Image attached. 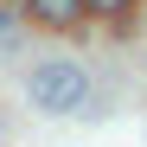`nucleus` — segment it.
Segmentation results:
<instances>
[{
  "label": "nucleus",
  "mask_w": 147,
  "mask_h": 147,
  "mask_svg": "<svg viewBox=\"0 0 147 147\" xmlns=\"http://www.w3.org/2000/svg\"><path fill=\"white\" fill-rule=\"evenodd\" d=\"M26 102L38 115H77L90 109V70L77 58H38L26 77Z\"/></svg>",
  "instance_id": "nucleus-1"
},
{
  "label": "nucleus",
  "mask_w": 147,
  "mask_h": 147,
  "mask_svg": "<svg viewBox=\"0 0 147 147\" xmlns=\"http://www.w3.org/2000/svg\"><path fill=\"white\" fill-rule=\"evenodd\" d=\"M38 32H83V0H19Z\"/></svg>",
  "instance_id": "nucleus-2"
},
{
  "label": "nucleus",
  "mask_w": 147,
  "mask_h": 147,
  "mask_svg": "<svg viewBox=\"0 0 147 147\" xmlns=\"http://www.w3.org/2000/svg\"><path fill=\"white\" fill-rule=\"evenodd\" d=\"M141 13V0H83V19H102V26H121L128 32Z\"/></svg>",
  "instance_id": "nucleus-3"
},
{
  "label": "nucleus",
  "mask_w": 147,
  "mask_h": 147,
  "mask_svg": "<svg viewBox=\"0 0 147 147\" xmlns=\"http://www.w3.org/2000/svg\"><path fill=\"white\" fill-rule=\"evenodd\" d=\"M0 26H13V7H0Z\"/></svg>",
  "instance_id": "nucleus-4"
}]
</instances>
